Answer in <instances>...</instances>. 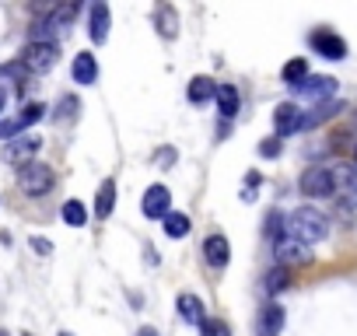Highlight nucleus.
I'll return each instance as SVG.
<instances>
[{
  "instance_id": "1",
  "label": "nucleus",
  "mask_w": 357,
  "mask_h": 336,
  "mask_svg": "<svg viewBox=\"0 0 357 336\" xmlns=\"http://www.w3.org/2000/svg\"><path fill=\"white\" fill-rule=\"evenodd\" d=\"M329 235V217L315 207H298L291 217H287V238L301 242V245H312V242H322Z\"/></svg>"
},
{
  "instance_id": "2",
  "label": "nucleus",
  "mask_w": 357,
  "mask_h": 336,
  "mask_svg": "<svg viewBox=\"0 0 357 336\" xmlns=\"http://www.w3.org/2000/svg\"><path fill=\"white\" fill-rule=\"evenodd\" d=\"M53 183H56V176L46 161H29L18 168V190L25 197H46L53 190Z\"/></svg>"
},
{
  "instance_id": "3",
  "label": "nucleus",
  "mask_w": 357,
  "mask_h": 336,
  "mask_svg": "<svg viewBox=\"0 0 357 336\" xmlns=\"http://www.w3.org/2000/svg\"><path fill=\"white\" fill-rule=\"evenodd\" d=\"M18 60H22V67H25L29 74H46V70L56 67L60 46H56V43H29V46L22 49Z\"/></svg>"
},
{
  "instance_id": "4",
  "label": "nucleus",
  "mask_w": 357,
  "mask_h": 336,
  "mask_svg": "<svg viewBox=\"0 0 357 336\" xmlns=\"http://www.w3.org/2000/svg\"><path fill=\"white\" fill-rule=\"evenodd\" d=\"M298 186H301V193H305V197H315V200L333 197V193H336L333 168H329V165H312V168H305L301 179H298Z\"/></svg>"
},
{
  "instance_id": "5",
  "label": "nucleus",
  "mask_w": 357,
  "mask_h": 336,
  "mask_svg": "<svg viewBox=\"0 0 357 336\" xmlns=\"http://www.w3.org/2000/svg\"><path fill=\"white\" fill-rule=\"evenodd\" d=\"M39 147H43V137H39V133H22V137H15V140H8V144H4L0 158H4L8 165H18V168H22V165L36 161Z\"/></svg>"
},
{
  "instance_id": "6",
  "label": "nucleus",
  "mask_w": 357,
  "mask_h": 336,
  "mask_svg": "<svg viewBox=\"0 0 357 336\" xmlns=\"http://www.w3.org/2000/svg\"><path fill=\"white\" fill-rule=\"evenodd\" d=\"M333 168V179H336V193L340 197V207L343 211H357V168L354 165H329Z\"/></svg>"
},
{
  "instance_id": "7",
  "label": "nucleus",
  "mask_w": 357,
  "mask_h": 336,
  "mask_svg": "<svg viewBox=\"0 0 357 336\" xmlns=\"http://www.w3.org/2000/svg\"><path fill=\"white\" fill-rule=\"evenodd\" d=\"M298 98H305V102H329L333 95H336V77H326V74H308L301 84H294L291 88Z\"/></svg>"
},
{
  "instance_id": "8",
  "label": "nucleus",
  "mask_w": 357,
  "mask_h": 336,
  "mask_svg": "<svg viewBox=\"0 0 357 336\" xmlns=\"http://www.w3.org/2000/svg\"><path fill=\"white\" fill-rule=\"evenodd\" d=\"M140 211H144V217H151V221H165V217L172 214V193H168V186H161V183L147 186V193H144V200H140Z\"/></svg>"
},
{
  "instance_id": "9",
  "label": "nucleus",
  "mask_w": 357,
  "mask_h": 336,
  "mask_svg": "<svg viewBox=\"0 0 357 336\" xmlns=\"http://www.w3.org/2000/svg\"><path fill=\"white\" fill-rule=\"evenodd\" d=\"M46 116V105L43 102H29L25 109H22V116H15V119H8V123H0V140H15V137H22L29 126H36L39 119Z\"/></svg>"
},
{
  "instance_id": "10",
  "label": "nucleus",
  "mask_w": 357,
  "mask_h": 336,
  "mask_svg": "<svg viewBox=\"0 0 357 336\" xmlns=\"http://www.w3.org/2000/svg\"><path fill=\"white\" fill-rule=\"evenodd\" d=\"M308 46H312L322 60H347V43H343L336 32H329V29L312 32V36H308Z\"/></svg>"
},
{
  "instance_id": "11",
  "label": "nucleus",
  "mask_w": 357,
  "mask_h": 336,
  "mask_svg": "<svg viewBox=\"0 0 357 336\" xmlns=\"http://www.w3.org/2000/svg\"><path fill=\"white\" fill-rule=\"evenodd\" d=\"M277 263L287 270V266H308L315 256L308 252V245H301V242H294V238H284V242H277Z\"/></svg>"
},
{
  "instance_id": "12",
  "label": "nucleus",
  "mask_w": 357,
  "mask_h": 336,
  "mask_svg": "<svg viewBox=\"0 0 357 336\" xmlns=\"http://www.w3.org/2000/svg\"><path fill=\"white\" fill-rule=\"evenodd\" d=\"M204 259H207L211 270H225L228 259H231V242H228L221 231H218V235H207V242H204Z\"/></svg>"
},
{
  "instance_id": "13",
  "label": "nucleus",
  "mask_w": 357,
  "mask_h": 336,
  "mask_svg": "<svg viewBox=\"0 0 357 336\" xmlns=\"http://www.w3.org/2000/svg\"><path fill=\"white\" fill-rule=\"evenodd\" d=\"M273 130L277 137H287V133H298L301 130V109L294 102H280L273 109Z\"/></svg>"
},
{
  "instance_id": "14",
  "label": "nucleus",
  "mask_w": 357,
  "mask_h": 336,
  "mask_svg": "<svg viewBox=\"0 0 357 336\" xmlns=\"http://www.w3.org/2000/svg\"><path fill=\"white\" fill-rule=\"evenodd\" d=\"M178 315H183V322H190L197 329L207 322V308H204V301L197 294H178Z\"/></svg>"
},
{
  "instance_id": "15",
  "label": "nucleus",
  "mask_w": 357,
  "mask_h": 336,
  "mask_svg": "<svg viewBox=\"0 0 357 336\" xmlns=\"http://www.w3.org/2000/svg\"><path fill=\"white\" fill-rule=\"evenodd\" d=\"M109 8L105 4H91V18H88V36H91V43L95 46H102L105 39H109Z\"/></svg>"
},
{
  "instance_id": "16",
  "label": "nucleus",
  "mask_w": 357,
  "mask_h": 336,
  "mask_svg": "<svg viewBox=\"0 0 357 336\" xmlns=\"http://www.w3.org/2000/svg\"><path fill=\"white\" fill-rule=\"evenodd\" d=\"M154 25H158V36L161 39H175L178 36V15L172 4H158L154 8Z\"/></svg>"
},
{
  "instance_id": "17",
  "label": "nucleus",
  "mask_w": 357,
  "mask_h": 336,
  "mask_svg": "<svg viewBox=\"0 0 357 336\" xmlns=\"http://www.w3.org/2000/svg\"><path fill=\"white\" fill-rule=\"evenodd\" d=\"M70 74H74L77 84H95V81H98V60H95L91 53H77Z\"/></svg>"
},
{
  "instance_id": "18",
  "label": "nucleus",
  "mask_w": 357,
  "mask_h": 336,
  "mask_svg": "<svg viewBox=\"0 0 357 336\" xmlns=\"http://www.w3.org/2000/svg\"><path fill=\"white\" fill-rule=\"evenodd\" d=\"M186 95H190V102L207 105L211 98H218V81H214V77H207V74H200V77H193V81H190Z\"/></svg>"
},
{
  "instance_id": "19",
  "label": "nucleus",
  "mask_w": 357,
  "mask_h": 336,
  "mask_svg": "<svg viewBox=\"0 0 357 336\" xmlns=\"http://www.w3.org/2000/svg\"><path fill=\"white\" fill-rule=\"evenodd\" d=\"M336 112H343V102H319L312 112H301V130H312V126L333 119Z\"/></svg>"
},
{
  "instance_id": "20",
  "label": "nucleus",
  "mask_w": 357,
  "mask_h": 336,
  "mask_svg": "<svg viewBox=\"0 0 357 336\" xmlns=\"http://www.w3.org/2000/svg\"><path fill=\"white\" fill-rule=\"evenodd\" d=\"M112 211H116V179H105L95 197V217L105 221V217H112Z\"/></svg>"
},
{
  "instance_id": "21",
  "label": "nucleus",
  "mask_w": 357,
  "mask_h": 336,
  "mask_svg": "<svg viewBox=\"0 0 357 336\" xmlns=\"http://www.w3.org/2000/svg\"><path fill=\"white\" fill-rule=\"evenodd\" d=\"M280 329H284V308L273 301V305H266L263 315H259V333H263V336H277Z\"/></svg>"
},
{
  "instance_id": "22",
  "label": "nucleus",
  "mask_w": 357,
  "mask_h": 336,
  "mask_svg": "<svg viewBox=\"0 0 357 336\" xmlns=\"http://www.w3.org/2000/svg\"><path fill=\"white\" fill-rule=\"evenodd\" d=\"M218 112L231 119L238 112V88L235 84H218Z\"/></svg>"
},
{
  "instance_id": "23",
  "label": "nucleus",
  "mask_w": 357,
  "mask_h": 336,
  "mask_svg": "<svg viewBox=\"0 0 357 336\" xmlns=\"http://www.w3.org/2000/svg\"><path fill=\"white\" fill-rule=\"evenodd\" d=\"M161 224H165V235H168V238H186L190 228H193V224H190V214H178V211H172Z\"/></svg>"
},
{
  "instance_id": "24",
  "label": "nucleus",
  "mask_w": 357,
  "mask_h": 336,
  "mask_svg": "<svg viewBox=\"0 0 357 336\" xmlns=\"http://www.w3.org/2000/svg\"><path fill=\"white\" fill-rule=\"evenodd\" d=\"M60 217H63V224H70V228H84V224H88V207H84L81 200H67L63 211H60Z\"/></svg>"
},
{
  "instance_id": "25",
  "label": "nucleus",
  "mask_w": 357,
  "mask_h": 336,
  "mask_svg": "<svg viewBox=\"0 0 357 336\" xmlns=\"http://www.w3.org/2000/svg\"><path fill=\"white\" fill-rule=\"evenodd\" d=\"M280 77H284V84H291V88H294V84H301V81L308 77V63H305L301 56H294V60H287V63H284Z\"/></svg>"
},
{
  "instance_id": "26",
  "label": "nucleus",
  "mask_w": 357,
  "mask_h": 336,
  "mask_svg": "<svg viewBox=\"0 0 357 336\" xmlns=\"http://www.w3.org/2000/svg\"><path fill=\"white\" fill-rule=\"evenodd\" d=\"M263 231H266V238H273V242H284V238H287V217H284L280 211H270V214H266V224H263Z\"/></svg>"
},
{
  "instance_id": "27",
  "label": "nucleus",
  "mask_w": 357,
  "mask_h": 336,
  "mask_svg": "<svg viewBox=\"0 0 357 336\" xmlns=\"http://www.w3.org/2000/svg\"><path fill=\"white\" fill-rule=\"evenodd\" d=\"M287 284H291V270L277 266V270H270V273H266V291H270V294H280Z\"/></svg>"
},
{
  "instance_id": "28",
  "label": "nucleus",
  "mask_w": 357,
  "mask_h": 336,
  "mask_svg": "<svg viewBox=\"0 0 357 336\" xmlns=\"http://www.w3.org/2000/svg\"><path fill=\"white\" fill-rule=\"evenodd\" d=\"M200 336H231V326L225 319H211L207 315V322L200 326Z\"/></svg>"
},
{
  "instance_id": "29",
  "label": "nucleus",
  "mask_w": 357,
  "mask_h": 336,
  "mask_svg": "<svg viewBox=\"0 0 357 336\" xmlns=\"http://www.w3.org/2000/svg\"><path fill=\"white\" fill-rule=\"evenodd\" d=\"M77 109H81V102H77L74 95H67V98H60V105H56V119H60V123H67V119H74V116H77Z\"/></svg>"
},
{
  "instance_id": "30",
  "label": "nucleus",
  "mask_w": 357,
  "mask_h": 336,
  "mask_svg": "<svg viewBox=\"0 0 357 336\" xmlns=\"http://www.w3.org/2000/svg\"><path fill=\"white\" fill-rule=\"evenodd\" d=\"M277 154H280V140L277 137H270V140L259 144V158H277Z\"/></svg>"
},
{
  "instance_id": "31",
  "label": "nucleus",
  "mask_w": 357,
  "mask_h": 336,
  "mask_svg": "<svg viewBox=\"0 0 357 336\" xmlns=\"http://www.w3.org/2000/svg\"><path fill=\"white\" fill-rule=\"evenodd\" d=\"M29 245H32L39 256H50V252H53V242H50V238H43V235H32V238H29Z\"/></svg>"
},
{
  "instance_id": "32",
  "label": "nucleus",
  "mask_w": 357,
  "mask_h": 336,
  "mask_svg": "<svg viewBox=\"0 0 357 336\" xmlns=\"http://www.w3.org/2000/svg\"><path fill=\"white\" fill-rule=\"evenodd\" d=\"M29 70L22 67V60H15V63H4V67H0V77H25Z\"/></svg>"
},
{
  "instance_id": "33",
  "label": "nucleus",
  "mask_w": 357,
  "mask_h": 336,
  "mask_svg": "<svg viewBox=\"0 0 357 336\" xmlns=\"http://www.w3.org/2000/svg\"><path fill=\"white\" fill-rule=\"evenodd\" d=\"M158 161H161V165H172V161H175V151H172V147H165V151L158 154Z\"/></svg>"
},
{
  "instance_id": "34",
  "label": "nucleus",
  "mask_w": 357,
  "mask_h": 336,
  "mask_svg": "<svg viewBox=\"0 0 357 336\" xmlns=\"http://www.w3.org/2000/svg\"><path fill=\"white\" fill-rule=\"evenodd\" d=\"M4 105H8V88H0V112H4Z\"/></svg>"
},
{
  "instance_id": "35",
  "label": "nucleus",
  "mask_w": 357,
  "mask_h": 336,
  "mask_svg": "<svg viewBox=\"0 0 357 336\" xmlns=\"http://www.w3.org/2000/svg\"><path fill=\"white\" fill-rule=\"evenodd\" d=\"M137 336H158V333H154V329H151V326H144V329H140V333H137Z\"/></svg>"
},
{
  "instance_id": "36",
  "label": "nucleus",
  "mask_w": 357,
  "mask_h": 336,
  "mask_svg": "<svg viewBox=\"0 0 357 336\" xmlns=\"http://www.w3.org/2000/svg\"><path fill=\"white\" fill-rule=\"evenodd\" d=\"M350 130H357V112H350Z\"/></svg>"
},
{
  "instance_id": "37",
  "label": "nucleus",
  "mask_w": 357,
  "mask_h": 336,
  "mask_svg": "<svg viewBox=\"0 0 357 336\" xmlns=\"http://www.w3.org/2000/svg\"><path fill=\"white\" fill-rule=\"evenodd\" d=\"M354 168H357V147H354Z\"/></svg>"
},
{
  "instance_id": "38",
  "label": "nucleus",
  "mask_w": 357,
  "mask_h": 336,
  "mask_svg": "<svg viewBox=\"0 0 357 336\" xmlns=\"http://www.w3.org/2000/svg\"><path fill=\"white\" fill-rule=\"evenodd\" d=\"M60 336H74V333H60Z\"/></svg>"
}]
</instances>
